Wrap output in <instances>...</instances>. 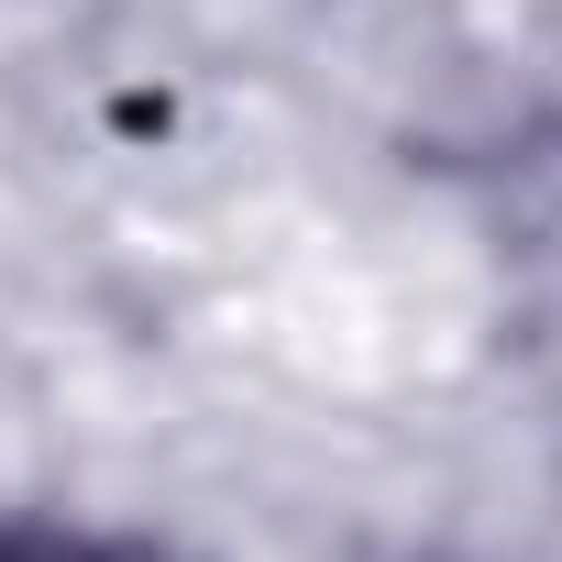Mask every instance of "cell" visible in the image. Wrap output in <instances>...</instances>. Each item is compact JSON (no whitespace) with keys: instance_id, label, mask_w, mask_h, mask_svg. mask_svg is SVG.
Segmentation results:
<instances>
[{"instance_id":"obj_1","label":"cell","mask_w":562,"mask_h":562,"mask_svg":"<svg viewBox=\"0 0 562 562\" xmlns=\"http://www.w3.org/2000/svg\"><path fill=\"white\" fill-rule=\"evenodd\" d=\"M0 562H133L89 529H56V518H0Z\"/></svg>"}]
</instances>
